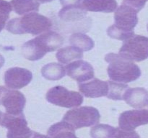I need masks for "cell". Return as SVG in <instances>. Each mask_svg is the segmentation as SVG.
Returning a JSON list of instances; mask_svg holds the SVG:
<instances>
[{"instance_id":"cell-20","label":"cell","mask_w":148,"mask_h":138,"mask_svg":"<svg viewBox=\"0 0 148 138\" xmlns=\"http://www.w3.org/2000/svg\"><path fill=\"white\" fill-rule=\"evenodd\" d=\"M56 57L61 63L66 64L72 60L82 59L83 57V51L74 46H66L58 50Z\"/></svg>"},{"instance_id":"cell-13","label":"cell","mask_w":148,"mask_h":138,"mask_svg":"<svg viewBox=\"0 0 148 138\" xmlns=\"http://www.w3.org/2000/svg\"><path fill=\"white\" fill-rule=\"evenodd\" d=\"M78 86L79 91L88 98H98L108 95V82L103 81L98 78H94L86 83H80Z\"/></svg>"},{"instance_id":"cell-16","label":"cell","mask_w":148,"mask_h":138,"mask_svg":"<svg viewBox=\"0 0 148 138\" xmlns=\"http://www.w3.org/2000/svg\"><path fill=\"white\" fill-rule=\"evenodd\" d=\"M87 15V10L82 5L65 6L59 12V17L66 22L80 21Z\"/></svg>"},{"instance_id":"cell-30","label":"cell","mask_w":148,"mask_h":138,"mask_svg":"<svg viewBox=\"0 0 148 138\" xmlns=\"http://www.w3.org/2000/svg\"><path fill=\"white\" fill-rule=\"evenodd\" d=\"M32 138H51V137H49V136H46V135H40V134L38 133V132H34V133H33V137H32Z\"/></svg>"},{"instance_id":"cell-18","label":"cell","mask_w":148,"mask_h":138,"mask_svg":"<svg viewBox=\"0 0 148 138\" xmlns=\"http://www.w3.org/2000/svg\"><path fill=\"white\" fill-rule=\"evenodd\" d=\"M10 4L14 12L19 15L36 12L40 6V3L36 0H12Z\"/></svg>"},{"instance_id":"cell-25","label":"cell","mask_w":148,"mask_h":138,"mask_svg":"<svg viewBox=\"0 0 148 138\" xmlns=\"http://www.w3.org/2000/svg\"><path fill=\"white\" fill-rule=\"evenodd\" d=\"M107 33L110 37L119 40H127L134 35V33H129L119 30L115 27L114 24L109 27L107 30Z\"/></svg>"},{"instance_id":"cell-15","label":"cell","mask_w":148,"mask_h":138,"mask_svg":"<svg viewBox=\"0 0 148 138\" xmlns=\"http://www.w3.org/2000/svg\"><path fill=\"white\" fill-rule=\"evenodd\" d=\"M82 6L86 10L95 12H113L117 8L116 0H83Z\"/></svg>"},{"instance_id":"cell-29","label":"cell","mask_w":148,"mask_h":138,"mask_svg":"<svg viewBox=\"0 0 148 138\" xmlns=\"http://www.w3.org/2000/svg\"><path fill=\"white\" fill-rule=\"evenodd\" d=\"M7 89L3 86H0V104H1V100H2L3 96L7 92Z\"/></svg>"},{"instance_id":"cell-3","label":"cell","mask_w":148,"mask_h":138,"mask_svg":"<svg viewBox=\"0 0 148 138\" xmlns=\"http://www.w3.org/2000/svg\"><path fill=\"white\" fill-rule=\"evenodd\" d=\"M51 27L52 22L50 19L37 12H30L25 14L23 17L10 20L6 29L13 34L29 33L37 35L49 31Z\"/></svg>"},{"instance_id":"cell-33","label":"cell","mask_w":148,"mask_h":138,"mask_svg":"<svg viewBox=\"0 0 148 138\" xmlns=\"http://www.w3.org/2000/svg\"><path fill=\"white\" fill-rule=\"evenodd\" d=\"M147 30H148V24H147Z\"/></svg>"},{"instance_id":"cell-7","label":"cell","mask_w":148,"mask_h":138,"mask_svg":"<svg viewBox=\"0 0 148 138\" xmlns=\"http://www.w3.org/2000/svg\"><path fill=\"white\" fill-rule=\"evenodd\" d=\"M119 53L133 61L140 62L146 60L148 57V37L134 34L124 42Z\"/></svg>"},{"instance_id":"cell-23","label":"cell","mask_w":148,"mask_h":138,"mask_svg":"<svg viewBox=\"0 0 148 138\" xmlns=\"http://www.w3.org/2000/svg\"><path fill=\"white\" fill-rule=\"evenodd\" d=\"M108 92L107 97L113 100H124V94L129 86L127 84L108 81Z\"/></svg>"},{"instance_id":"cell-31","label":"cell","mask_w":148,"mask_h":138,"mask_svg":"<svg viewBox=\"0 0 148 138\" xmlns=\"http://www.w3.org/2000/svg\"><path fill=\"white\" fill-rule=\"evenodd\" d=\"M38 1H40V3H41V4H44V3L50 2V1H53V0H38Z\"/></svg>"},{"instance_id":"cell-1","label":"cell","mask_w":148,"mask_h":138,"mask_svg":"<svg viewBox=\"0 0 148 138\" xmlns=\"http://www.w3.org/2000/svg\"><path fill=\"white\" fill-rule=\"evenodd\" d=\"M105 60L108 63V75L110 79L119 83H130L141 76V70L131 59L124 55L110 53L106 55Z\"/></svg>"},{"instance_id":"cell-8","label":"cell","mask_w":148,"mask_h":138,"mask_svg":"<svg viewBox=\"0 0 148 138\" xmlns=\"http://www.w3.org/2000/svg\"><path fill=\"white\" fill-rule=\"evenodd\" d=\"M138 11L132 7L122 4L114 14V25L119 30L129 33H134V28L138 23Z\"/></svg>"},{"instance_id":"cell-19","label":"cell","mask_w":148,"mask_h":138,"mask_svg":"<svg viewBox=\"0 0 148 138\" xmlns=\"http://www.w3.org/2000/svg\"><path fill=\"white\" fill-rule=\"evenodd\" d=\"M41 74L43 77L47 80H58L64 77L66 75V68L59 63H50L42 68Z\"/></svg>"},{"instance_id":"cell-28","label":"cell","mask_w":148,"mask_h":138,"mask_svg":"<svg viewBox=\"0 0 148 138\" xmlns=\"http://www.w3.org/2000/svg\"><path fill=\"white\" fill-rule=\"evenodd\" d=\"M83 0H60L62 7L72 5H82Z\"/></svg>"},{"instance_id":"cell-24","label":"cell","mask_w":148,"mask_h":138,"mask_svg":"<svg viewBox=\"0 0 148 138\" xmlns=\"http://www.w3.org/2000/svg\"><path fill=\"white\" fill-rule=\"evenodd\" d=\"M12 10V7L10 2L5 0H0V32L4 29Z\"/></svg>"},{"instance_id":"cell-10","label":"cell","mask_w":148,"mask_h":138,"mask_svg":"<svg viewBox=\"0 0 148 138\" xmlns=\"http://www.w3.org/2000/svg\"><path fill=\"white\" fill-rule=\"evenodd\" d=\"M33 74L29 70L14 67L8 69L4 73V83L10 89H20L30 83Z\"/></svg>"},{"instance_id":"cell-27","label":"cell","mask_w":148,"mask_h":138,"mask_svg":"<svg viewBox=\"0 0 148 138\" xmlns=\"http://www.w3.org/2000/svg\"><path fill=\"white\" fill-rule=\"evenodd\" d=\"M145 3V0H123V4L132 7L138 12L144 7Z\"/></svg>"},{"instance_id":"cell-9","label":"cell","mask_w":148,"mask_h":138,"mask_svg":"<svg viewBox=\"0 0 148 138\" xmlns=\"http://www.w3.org/2000/svg\"><path fill=\"white\" fill-rule=\"evenodd\" d=\"M148 124V110L134 109L124 112L119 118V127L123 130L133 131L141 125Z\"/></svg>"},{"instance_id":"cell-14","label":"cell","mask_w":148,"mask_h":138,"mask_svg":"<svg viewBox=\"0 0 148 138\" xmlns=\"http://www.w3.org/2000/svg\"><path fill=\"white\" fill-rule=\"evenodd\" d=\"M124 100L130 106L142 109L148 106V91L144 88H128L124 94Z\"/></svg>"},{"instance_id":"cell-5","label":"cell","mask_w":148,"mask_h":138,"mask_svg":"<svg viewBox=\"0 0 148 138\" xmlns=\"http://www.w3.org/2000/svg\"><path fill=\"white\" fill-rule=\"evenodd\" d=\"M46 98L49 103L67 109L77 107L83 102V96L79 92L69 91L62 86L49 89Z\"/></svg>"},{"instance_id":"cell-32","label":"cell","mask_w":148,"mask_h":138,"mask_svg":"<svg viewBox=\"0 0 148 138\" xmlns=\"http://www.w3.org/2000/svg\"><path fill=\"white\" fill-rule=\"evenodd\" d=\"M2 116H3V113L1 112V111H0V122H1V118H2Z\"/></svg>"},{"instance_id":"cell-6","label":"cell","mask_w":148,"mask_h":138,"mask_svg":"<svg viewBox=\"0 0 148 138\" xmlns=\"http://www.w3.org/2000/svg\"><path fill=\"white\" fill-rule=\"evenodd\" d=\"M0 125L8 129L7 138H32L34 132L27 126L24 114L14 116L3 114Z\"/></svg>"},{"instance_id":"cell-2","label":"cell","mask_w":148,"mask_h":138,"mask_svg":"<svg viewBox=\"0 0 148 138\" xmlns=\"http://www.w3.org/2000/svg\"><path fill=\"white\" fill-rule=\"evenodd\" d=\"M64 43V38L54 31H48L28 40L22 46V53L26 59L36 61L49 52L57 50Z\"/></svg>"},{"instance_id":"cell-22","label":"cell","mask_w":148,"mask_h":138,"mask_svg":"<svg viewBox=\"0 0 148 138\" xmlns=\"http://www.w3.org/2000/svg\"><path fill=\"white\" fill-rule=\"evenodd\" d=\"M116 132V128L108 124H99L94 126L90 129L92 138H114Z\"/></svg>"},{"instance_id":"cell-4","label":"cell","mask_w":148,"mask_h":138,"mask_svg":"<svg viewBox=\"0 0 148 138\" xmlns=\"http://www.w3.org/2000/svg\"><path fill=\"white\" fill-rule=\"evenodd\" d=\"M101 115L98 109L92 106H81L71 109L65 114L63 121L68 122L75 129L87 127L98 124Z\"/></svg>"},{"instance_id":"cell-21","label":"cell","mask_w":148,"mask_h":138,"mask_svg":"<svg viewBox=\"0 0 148 138\" xmlns=\"http://www.w3.org/2000/svg\"><path fill=\"white\" fill-rule=\"evenodd\" d=\"M69 40L71 45L78 47L82 51H89L95 45L92 38L83 33H74L69 37Z\"/></svg>"},{"instance_id":"cell-12","label":"cell","mask_w":148,"mask_h":138,"mask_svg":"<svg viewBox=\"0 0 148 138\" xmlns=\"http://www.w3.org/2000/svg\"><path fill=\"white\" fill-rule=\"evenodd\" d=\"M66 74L79 83L87 81L94 77V70L89 63L79 60L66 65Z\"/></svg>"},{"instance_id":"cell-34","label":"cell","mask_w":148,"mask_h":138,"mask_svg":"<svg viewBox=\"0 0 148 138\" xmlns=\"http://www.w3.org/2000/svg\"><path fill=\"white\" fill-rule=\"evenodd\" d=\"M145 1H148V0H145Z\"/></svg>"},{"instance_id":"cell-17","label":"cell","mask_w":148,"mask_h":138,"mask_svg":"<svg viewBox=\"0 0 148 138\" xmlns=\"http://www.w3.org/2000/svg\"><path fill=\"white\" fill-rule=\"evenodd\" d=\"M48 135L51 138H78L75 135V128L63 120L51 126Z\"/></svg>"},{"instance_id":"cell-26","label":"cell","mask_w":148,"mask_h":138,"mask_svg":"<svg viewBox=\"0 0 148 138\" xmlns=\"http://www.w3.org/2000/svg\"><path fill=\"white\" fill-rule=\"evenodd\" d=\"M114 138H140V135L135 131L123 130L121 128H116V132Z\"/></svg>"},{"instance_id":"cell-11","label":"cell","mask_w":148,"mask_h":138,"mask_svg":"<svg viewBox=\"0 0 148 138\" xmlns=\"http://www.w3.org/2000/svg\"><path fill=\"white\" fill-rule=\"evenodd\" d=\"M25 103V97L18 91L7 90L1 100V104L5 108L6 113L14 116L23 114Z\"/></svg>"}]
</instances>
